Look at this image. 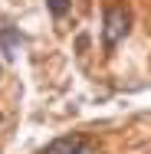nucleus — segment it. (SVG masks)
<instances>
[{"label":"nucleus","instance_id":"f257e3e1","mask_svg":"<svg viewBox=\"0 0 151 154\" xmlns=\"http://www.w3.org/2000/svg\"><path fill=\"white\" fill-rule=\"evenodd\" d=\"M131 30V13L125 10V7H109L105 10V17H102V39H105V46L112 49V46H118L121 39L128 36Z\"/></svg>","mask_w":151,"mask_h":154},{"label":"nucleus","instance_id":"20e7f679","mask_svg":"<svg viewBox=\"0 0 151 154\" xmlns=\"http://www.w3.org/2000/svg\"><path fill=\"white\" fill-rule=\"evenodd\" d=\"M49 10H53V17H62L69 10V0H49Z\"/></svg>","mask_w":151,"mask_h":154},{"label":"nucleus","instance_id":"7ed1b4c3","mask_svg":"<svg viewBox=\"0 0 151 154\" xmlns=\"http://www.w3.org/2000/svg\"><path fill=\"white\" fill-rule=\"evenodd\" d=\"M20 43H23V36L17 30H0V46H3V56H7V59H17Z\"/></svg>","mask_w":151,"mask_h":154},{"label":"nucleus","instance_id":"39448f33","mask_svg":"<svg viewBox=\"0 0 151 154\" xmlns=\"http://www.w3.org/2000/svg\"><path fill=\"white\" fill-rule=\"evenodd\" d=\"M76 154H95V148H89V144H82V148H79Z\"/></svg>","mask_w":151,"mask_h":154},{"label":"nucleus","instance_id":"f03ea898","mask_svg":"<svg viewBox=\"0 0 151 154\" xmlns=\"http://www.w3.org/2000/svg\"><path fill=\"white\" fill-rule=\"evenodd\" d=\"M79 148H82V138H76V134H66V138H56V141H49L43 154H76Z\"/></svg>","mask_w":151,"mask_h":154}]
</instances>
